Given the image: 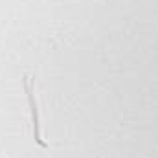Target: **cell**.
I'll return each mask as SVG.
<instances>
[{
  "mask_svg": "<svg viewBox=\"0 0 158 158\" xmlns=\"http://www.w3.org/2000/svg\"><path fill=\"white\" fill-rule=\"evenodd\" d=\"M26 90H28V96H30V107H31V114H33V134H35V140L39 142L40 145H44L46 147V143L40 140V131H39V116H37V105H35V101H33V92H31V88H30V81L26 79Z\"/></svg>",
  "mask_w": 158,
  "mask_h": 158,
  "instance_id": "cell-1",
  "label": "cell"
}]
</instances>
